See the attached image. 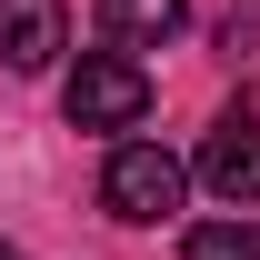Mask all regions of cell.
<instances>
[{
    "label": "cell",
    "instance_id": "1",
    "mask_svg": "<svg viewBox=\"0 0 260 260\" xmlns=\"http://www.w3.org/2000/svg\"><path fill=\"white\" fill-rule=\"evenodd\" d=\"M180 200H190V160H180V150H160V140H120V150H110V170H100V210H110V220L160 230Z\"/></svg>",
    "mask_w": 260,
    "mask_h": 260
},
{
    "label": "cell",
    "instance_id": "2",
    "mask_svg": "<svg viewBox=\"0 0 260 260\" xmlns=\"http://www.w3.org/2000/svg\"><path fill=\"white\" fill-rule=\"evenodd\" d=\"M60 110H70V130H140L150 120V70L130 50H80V70L60 80Z\"/></svg>",
    "mask_w": 260,
    "mask_h": 260
},
{
    "label": "cell",
    "instance_id": "3",
    "mask_svg": "<svg viewBox=\"0 0 260 260\" xmlns=\"http://www.w3.org/2000/svg\"><path fill=\"white\" fill-rule=\"evenodd\" d=\"M190 180H200L210 200H230V210H250V200H260V120H250V110H220V120H210Z\"/></svg>",
    "mask_w": 260,
    "mask_h": 260
},
{
    "label": "cell",
    "instance_id": "4",
    "mask_svg": "<svg viewBox=\"0 0 260 260\" xmlns=\"http://www.w3.org/2000/svg\"><path fill=\"white\" fill-rule=\"evenodd\" d=\"M70 50V10L60 0H0V60L10 70H50Z\"/></svg>",
    "mask_w": 260,
    "mask_h": 260
},
{
    "label": "cell",
    "instance_id": "5",
    "mask_svg": "<svg viewBox=\"0 0 260 260\" xmlns=\"http://www.w3.org/2000/svg\"><path fill=\"white\" fill-rule=\"evenodd\" d=\"M180 20H190V0H100V30L120 50H160V40H180Z\"/></svg>",
    "mask_w": 260,
    "mask_h": 260
},
{
    "label": "cell",
    "instance_id": "6",
    "mask_svg": "<svg viewBox=\"0 0 260 260\" xmlns=\"http://www.w3.org/2000/svg\"><path fill=\"white\" fill-rule=\"evenodd\" d=\"M180 260H260V220H190Z\"/></svg>",
    "mask_w": 260,
    "mask_h": 260
},
{
    "label": "cell",
    "instance_id": "7",
    "mask_svg": "<svg viewBox=\"0 0 260 260\" xmlns=\"http://www.w3.org/2000/svg\"><path fill=\"white\" fill-rule=\"evenodd\" d=\"M0 260H10V250H0Z\"/></svg>",
    "mask_w": 260,
    "mask_h": 260
}]
</instances>
